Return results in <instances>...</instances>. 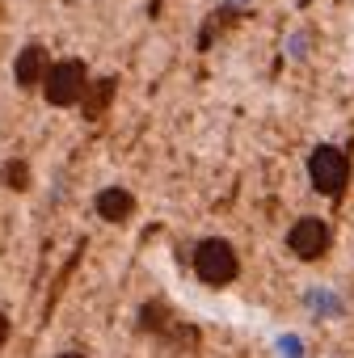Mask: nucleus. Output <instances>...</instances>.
<instances>
[{
  "label": "nucleus",
  "instance_id": "39448f33",
  "mask_svg": "<svg viewBox=\"0 0 354 358\" xmlns=\"http://www.w3.org/2000/svg\"><path fill=\"white\" fill-rule=\"evenodd\" d=\"M93 211H97L106 224H127V220L135 215V199H131V190H122V186H106V190L93 199Z\"/></svg>",
  "mask_w": 354,
  "mask_h": 358
},
{
  "label": "nucleus",
  "instance_id": "6e6552de",
  "mask_svg": "<svg viewBox=\"0 0 354 358\" xmlns=\"http://www.w3.org/2000/svg\"><path fill=\"white\" fill-rule=\"evenodd\" d=\"M5 186L9 190H26L30 186V164L26 160H9L5 164Z\"/></svg>",
  "mask_w": 354,
  "mask_h": 358
},
{
  "label": "nucleus",
  "instance_id": "f257e3e1",
  "mask_svg": "<svg viewBox=\"0 0 354 358\" xmlns=\"http://www.w3.org/2000/svg\"><path fill=\"white\" fill-rule=\"evenodd\" d=\"M194 274H199V282H207V287H228V282L241 274V257H236V249H232L228 241L211 236V241H203V245L194 249Z\"/></svg>",
  "mask_w": 354,
  "mask_h": 358
},
{
  "label": "nucleus",
  "instance_id": "9d476101",
  "mask_svg": "<svg viewBox=\"0 0 354 358\" xmlns=\"http://www.w3.org/2000/svg\"><path fill=\"white\" fill-rule=\"evenodd\" d=\"M59 358H85V354H80V350H64Z\"/></svg>",
  "mask_w": 354,
  "mask_h": 358
},
{
  "label": "nucleus",
  "instance_id": "f03ea898",
  "mask_svg": "<svg viewBox=\"0 0 354 358\" xmlns=\"http://www.w3.org/2000/svg\"><path fill=\"white\" fill-rule=\"evenodd\" d=\"M89 89V68L80 59H59V64H47V76H43V97L51 106H76Z\"/></svg>",
  "mask_w": 354,
  "mask_h": 358
},
{
  "label": "nucleus",
  "instance_id": "1a4fd4ad",
  "mask_svg": "<svg viewBox=\"0 0 354 358\" xmlns=\"http://www.w3.org/2000/svg\"><path fill=\"white\" fill-rule=\"evenodd\" d=\"M9 333H13V324H9V316L0 312V350H5V341H9Z\"/></svg>",
  "mask_w": 354,
  "mask_h": 358
},
{
  "label": "nucleus",
  "instance_id": "0eeeda50",
  "mask_svg": "<svg viewBox=\"0 0 354 358\" xmlns=\"http://www.w3.org/2000/svg\"><path fill=\"white\" fill-rule=\"evenodd\" d=\"M110 93H114V80H97V85H93V97H89V93L80 97V101H85V114H89V118H97V114L106 110Z\"/></svg>",
  "mask_w": 354,
  "mask_h": 358
},
{
  "label": "nucleus",
  "instance_id": "20e7f679",
  "mask_svg": "<svg viewBox=\"0 0 354 358\" xmlns=\"http://www.w3.org/2000/svg\"><path fill=\"white\" fill-rule=\"evenodd\" d=\"M329 224L325 220H312V215H304V220H295L291 224V232H287V249L299 257V262H316V257H325L329 253Z\"/></svg>",
  "mask_w": 354,
  "mask_h": 358
},
{
  "label": "nucleus",
  "instance_id": "7ed1b4c3",
  "mask_svg": "<svg viewBox=\"0 0 354 358\" xmlns=\"http://www.w3.org/2000/svg\"><path fill=\"white\" fill-rule=\"evenodd\" d=\"M308 177H312V186H316L325 199H337V194L346 190V182H350V160H346V152L320 143V148L308 156Z\"/></svg>",
  "mask_w": 354,
  "mask_h": 358
},
{
  "label": "nucleus",
  "instance_id": "423d86ee",
  "mask_svg": "<svg viewBox=\"0 0 354 358\" xmlns=\"http://www.w3.org/2000/svg\"><path fill=\"white\" fill-rule=\"evenodd\" d=\"M47 51L43 47H22V55H17V64H13V76H17V85L22 89H34V85H43V76H47Z\"/></svg>",
  "mask_w": 354,
  "mask_h": 358
}]
</instances>
